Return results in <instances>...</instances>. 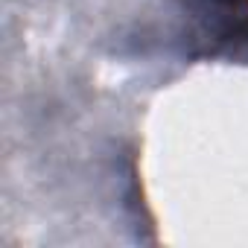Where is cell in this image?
Instances as JSON below:
<instances>
[{
	"label": "cell",
	"instance_id": "cell-1",
	"mask_svg": "<svg viewBox=\"0 0 248 248\" xmlns=\"http://www.w3.org/2000/svg\"><path fill=\"white\" fill-rule=\"evenodd\" d=\"M202 38L213 41L210 56L248 59V0H193Z\"/></svg>",
	"mask_w": 248,
	"mask_h": 248
}]
</instances>
